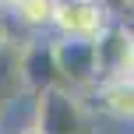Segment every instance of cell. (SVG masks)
Segmentation results:
<instances>
[{
	"mask_svg": "<svg viewBox=\"0 0 134 134\" xmlns=\"http://www.w3.org/2000/svg\"><path fill=\"white\" fill-rule=\"evenodd\" d=\"M39 134H95L85 102L71 88H46L35 95V124Z\"/></svg>",
	"mask_w": 134,
	"mask_h": 134,
	"instance_id": "1",
	"label": "cell"
},
{
	"mask_svg": "<svg viewBox=\"0 0 134 134\" xmlns=\"http://www.w3.org/2000/svg\"><path fill=\"white\" fill-rule=\"evenodd\" d=\"M109 25H113V18H109L102 7H95L92 0L57 4L53 21H49V28L57 32L53 39H78V42H95Z\"/></svg>",
	"mask_w": 134,
	"mask_h": 134,
	"instance_id": "2",
	"label": "cell"
},
{
	"mask_svg": "<svg viewBox=\"0 0 134 134\" xmlns=\"http://www.w3.org/2000/svg\"><path fill=\"white\" fill-rule=\"evenodd\" d=\"M53 60L60 71V85L71 92H85L95 85V46L78 39H53Z\"/></svg>",
	"mask_w": 134,
	"mask_h": 134,
	"instance_id": "3",
	"label": "cell"
},
{
	"mask_svg": "<svg viewBox=\"0 0 134 134\" xmlns=\"http://www.w3.org/2000/svg\"><path fill=\"white\" fill-rule=\"evenodd\" d=\"M18 74H21L25 92H32V95L46 92V88H64L60 85V71H57V60H53V39L21 42Z\"/></svg>",
	"mask_w": 134,
	"mask_h": 134,
	"instance_id": "4",
	"label": "cell"
},
{
	"mask_svg": "<svg viewBox=\"0 0 134 134\" xmlns=\"http://www.w3.org/2000/svg\"><path fill=\"white\" fill-rule=\"evenodd\" d=\"M92 46H95V85L113 78H131V28L113 21Z\"/></svg>",
	"mask_w": 134,
	"mask_h": 134,
	"instance_id": "5",
	"label": "cell"
},
{
	"mask_svg": "<svg viewBox=\"0 0 134 134\" xmlns=\"http://www.w3.org/2000/svg\"><path fill=\"white\" fill-rule=\"evenodd\" d=\"M92 99L99 106V113H106L109 120L131 124V116H134V85H131V78H113V81L92 85Z\"/></svg>",
	"mask_w": 134,
	"mask_h": 134,
	"instance_id": "6",
	"label": "cell"
},
{
	"mask_svg": "<svg viewBox=\"0 0 134 134\" xmlns=\"http://www.w3.org/2000/svg\"><path fill=\"white\" fill-rule=\"evenodd\" d=\"M18 53H21V42L0 39V106L7 99H14L18 92H25L21 74H18Z\"/></svg>",
	"mask_w": 134,
	"mask_h": 134,
	"instance_id": "7",
	"label": "cell"
},
{
	"mask_svg": "<svg viewBox=\"0 0 134 134\" xmlns=\"http://www.w3.org/2000/svg\"><path fill=\"white\" fill-rule=\"evenodd\" d=\"M14 7V18L28 28H49L53 21V11H57V0H11Z\"/></svg>",
	"mask_w": 134,
	"mask_h": 134,
	"instance_id": "8",
	"label": "cell"
},
{
	"mask_svg": "<svg viewBox=\"0 0 134 134\" xmlns=\"http://www.w3.org/2000/svg\"><path fill=\"white\" fill-rule=\"evenodd\" d=\"M92 4L102 7V11H106L113 21H120L124 28H131V0H92Z\"/></svg>",
	"mask_w": 134,
	"mask_h": 134,
	"instance_id": "9",
	"label": "cell"
},
{
	"mask_svg": "<svg viewBox=\"0 0 134 134\" xmlns=\"http://www.w3.org/2000/svg\"><path fill=\"white\" fill-rule=\"evenodd\" d=\"M21 134H39V131H35V127H28V131H21Z\"/></svg>",
	"mask_w": 134,
	"mask_h": 134,
	"instance_id": "10",
	"label": "cell"
},
{
	"mask_svg": "<svg viewBox=\"0 0 134 134\" xmlns=\"http://www.w3.org/2000/svg\"><path fill=\"white\" fill-rule=\"evenodd\" d=\"M0 4H7V7H11V0H0Z\"/></svg>",
	"mask_w": 134,
	"mask_h": 134,
	"instance_id": "11",
	"label": "cell"
}]
</instances>
